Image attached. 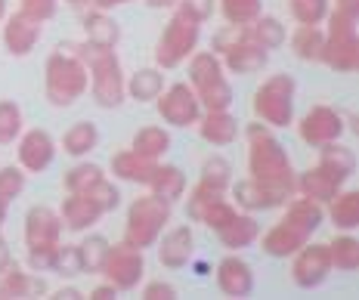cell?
I'll list each match as a JSON object with an SVG mask.
<instances>
[{
	"label": "cell",
	"mask_w": 359,
	"mask_h": 300,
	"mask_svg": "<svg viewBox=\"0 0 359 300\" xmlns=\"http://www.w3.org/2000/svg\"><path fill=\"white\" fill-rule=\"evenodd\" d=\"M245 142H248V158H245L248 161V177L288 201L294 195L297 170L291 164V155L285 152V146L276 137V130L254 118L251 124H245Z\"/></svg>",
	"instance_id": "cell-1"
},
{
	"label": "cell",
	"mask_w": 359,
	"mask_h": 300,
	"mask_svg": "<svg viewBox=\"0 0 359 300\" xmlns=\"http://www.w3.org/2000/svg\"><path fill=\"white\" fill-rule=\"evenodd\" d=\"M90 87V74L74 43L53 50L43 65V96L53 109H72Z\"/></svg>",
	"instance_id": "cell-2"
},
{
	"label": "cell",
	"mask_w": 359,
	"mask_h": 300,
	"mask_svg": "<svg viewBox=\"0 0 359 300\" xmlns=\"http://www.w3.org/2000/svg\"><path fill=\"white\" fill-rule=\"evenodd\" d=\"M90 74V96L100 109H118L127 100V74L121 69V59L109 47H93V43H74Z\"/></svg>",
	"instance_id": "cell-3"
},
{
	"label": "cell",
	"mask_w": 359,
	"mask_h": 300,
	"mask_svg": "<svg viewBox=\"0 0 359 300\" xmlns=\"http://www.w3.org/2000/svg\"><path fill=\"white\" fill-rule=\"evenodd\" d=\"M25 264L32 273H50V260L53 251L62 242V220L59 211L50 205H32L25 211Z\"/></svg>",
	"instance_id": "cell-4"
},
{
	"label": "cell",
	"mask_w": 359,
	"mask_h": 300,
	"mask_svg": "<svg viewBox=\"0 0 359 300\" xmlns=\"http://www.w3.org/2000/svg\"><path fill=\"white\" fill-rule=\"evenodd\" d=\"M170 217H174V205H170V201H164L161 195H155V192L146 189L143 195H137V198L130 201V207H127L124 238H121V242L140 247V251L155 247L158 236L168 229Z\"/></svg>",
	"instance_id": "cell-5"
},
{
	"label": "cell",
	"mask_w": 359,
	"mask_h": 300,
	"mask_svg": "<svg viewBox=\"0 0 359 300\" xmlns=\"http://www.w3.org/2000/svg\"><path fill=\"white\" fill-rule=\"evenodd\" d=\"M186 84L196 90L205 111L233 109V102H236L226 69H223L220 56H217L214 50H196V53L189 56V81H186Z\"/></svg>",
	"instance_id": "cell-6"
},
{
	"label": "cell",
	"mask_w": 359,
	"mask_h": 300,
	"mask_svg": "<svg viewBox=\"0 0 359 300\" xmlns=\"http://www.w3.org/2000/svg\"><path fill=\"white\" fill-rule=\"evenodd\" d=\"M214 53L220 56L226 74H257L266 69L269 50H264L251 37L248 25H223L214 34Z\"/></svg>",
	"instance_id": "cell-7"
},
{
	"label": "cell",
	"mask_w": 359,
	"mask_h": 300,
	"mask_svg": "<svg viewBox=\"0 0 359 300\" xmlns=\"http://www.w3.org/2000/svg\"><path fill=\"white\" fill-rule=\"evenodd\" d=\"M356 19L359 13L332 6L328 10V28H325V47L323 62L341 74H353L359 69V37H356Z\"/></svg>",
	"instance_id": "cell-8"
},
{
	"label": "cell",
	"mask_w": 359,
	"mask_h": 300,
	"mask_svg": "<svg viewBox=\"0 0 359 300\" xmlns=\"http://www.w3.org/2000/svg\"><path fill=\"white\" fill-rule=\"evenodd\" d=\"M294 96L297 84L294 78L285 71L269 74L266 81H260V87L251 96V111L260 124L273 127V130H285L294 124Z\"/></svg>",
	"instance_id": "cell-9"
},
{
	"label": "cell",
	"mask_w": 359,
	"mask_h": 300,
	"mask_svg": "<svg viewBox=\"0 0 359 300\" xmlns=\"http://www.w3.org/2000/svg\"><path fill=\"white\" fill-rule=\"evenodd\" d=\"M198 37H201V22L196 16H189L183 6H177L174 16L164 25L158 43H155V65L161 71L180 69L198 50Z\"/></svg>",
	"instance_id": "cell-10"
},
{
	"label": "cell",
	"mask_w": 359,
	"mask_h": 300,
	"mask_svg": "<svg viewBox=\"0 0 359 300\" xmlns=\"http://www.w3.org/2000/svg\"><path fill=\"white\" fill-rule=\"evenodd\" d=\"M100 275L115 285L118 294H121V291H137V285H143V279H146V254L127 242L109 245L106 264H102Z\"/></svg>",
	"instance_id": "cell-11"
},
{
	"label": "cell",
	"mask_w": 359,
	"mask_h": 300,
	"mask_svg": "<svg viewBox=\"0 0 359 300\" xmlns=\"http://www.w3.org/2000/svg\"><path fill=\"white\" fill-rule=\"evenodd\" d=\"M155 106H158V118L168 127H180V130H186V127H196L198 118H201V102L196 96V90H192L186 81H177V84H164V90L158 93V100H155Z\"/></svg>",
	"instance_id": "cell-12"
},
{
	"label": "cell",
	"mask_w": 359,
	"mask_h": 300,
	"mask_svg": "<svg viewBox=\"0 0 359 300\" xmlns=\"http://www.w3.org/2000/svg\"><path fill=\"white\" fill-rule=\"evenodd\" d=\"M344 130H347L344 115L334 106H325V102L310 106L301 115V121H297V137H301V142H306L310 149H323L328 142L341 139Z\"/></svg>",
	"instance_id": "cell-13"
},
{
	"label": "cell",
	"mask_w": 359,
	"mask_h": 300,
	"mask_svg": "<svg viewBox=\"0 0 359 300\" xmlns=\"http://www.w3.org/2000/svg\"><path fill=\"white\" fill-rule=\"evenodd\" d=\"M332 260H328V245L323 242H306L291 254V282L304 291L319 288L328 275H332Z\"/></svg>",
	"instance_id": "cell-14"
},
{
	"label": "cell",
	"mask_w": 359,
	"mask_h": 300,
	"mask_svg": "<svg viewBox=\"0 0 359 300\" xmlns=\"http://www.w3.org/2000/svg\"><path fill=\"white\" fill-rule=\"evenodd\" d=\"M56 152H59L56 139L43 127L22 130V137L16 139V164L25 174H43V170H50V164L56 161Z\"/></svg>",
	"instance_id": "cell-15"
},
{
	"label": "cell",
	"mask_w": 359,
	"mask_h": 300,
	"mask_svg": "<svg viewBox=\"0 0 359 300\" xmlns=\"http://www.w3.org/2000/svg\"><path fill=\"white\" fill-rule=\"evenodd\" d=\"M0 41H4V50L10 56H16V59H25L32 50L41 43V37H43V22H37L32 16H25L22 10H16L10 16L6 13V19L0 22Z\"/></svg>",
	"instance_id": "cell-16"
},
{
	"label": "cell",
	"mask_w": 359,
	"mask_h": 300,
	"mask_svg": "<svg viewBox=\"0 0 359 300\" xmlns=\"http://www.w3.org/2000/svg\"><path fill=\"white\" fill-rule=\"evenodd\" d=\"M155 247H158V264L164 269H183L196 257V232L189 223H180L174 229H164Z\"/></svg>",
	"instance_id": "cell-17"
},
{
	"label": "cell",
	"mask_w": 359,
	"mask_h": 300,
	"mask_svg": "<svg viewBox=\"0 0 359 300\" xmlns=\"http://www.w3.org/2000/svg\"><path fill=\"white\" fill-rule=\"evenodd\" d=\"M106 217L100 205L90 198L87 192H65L62 205H59V220H62V229L74 232V236H84L96 226V223Z\"/></svg>",
	"instance_id": "cell-18"
},
{
	"label": "cell",
	"mask_w": 359,
	"mask_h": 300,
	"mask_svg": "<svg viewBox=\"0 0 359 300\" xmlns=\"http://www.w3.org/2000/svg\"><path fill=\"white\" fill-rule=\"evenodd\" d=\"M217 288L226 297H248L254 291V269L245 257H238V251H229L226 257H220V264L214 269Z\"/></svg>",
	"instance_id": "cell-19"
},
{
	"label": "cell",
	"mask_w": 359,
	"mask_h": 300,
	"mask_svg": "<svg viewBox=\"0 0 359 300\" xmlns=\"http://www.w3.org/2000/svg\"><path fill=\"white\" fill-rule=\"evenodd\" d=\"M229 201L245 214H264V211H276V207L285 205V198H279L276 192H269L266 186L254 183L251 177L229 183Z\"/></svg>",
	"instance_id": "cell-20"
},
{
	"label": "cell",
	"mask_w": 359,
	"mask_h": 300,
	"mask_svg": "<svg viewBox=\"0 0 359 300\" xmlns=\"http://www.w3.org/2000/svg\"><path fill=\"white\" fill-rule=\"evenodd\" d=\"M198 137L214 149H223V146H233V142L242 137V124L238 118L233 115L229 109H220V111H201L198 124H196Z\"/></svg>",
	"instance_id": "cell-21"
},
{
	"label": "cell",
	"mask_w": 359,
	"mask_h": 300,
	"mask_svg": "<svg viewBox=\"0 0 359 300\" xmlns=\"http://www.w3.org/2000/svg\"><path fill=\"white\" fill-rule=\"evenodd\" d=\"M257 242H260V247H264L266 257L285 260V257H291V254L297 251V247H304L306 242H310V236L297 229L294 223H288V220H282L279 217V220H276L266 232H260Z\"/></svg>",
	"instance_id": "cell-22"
},
{
	"label": "cell",
	"mask_w": 359,
	"mask_h": 300,
	"mask_svg": "<svg viewBox=\"0 0 359 300\" xmlns=\"http://www.w3.org/2000/svg\"><path fill=\"white\" fill-rule=\"evenodd\" d=\"M47 291H50L47 279L25 269L16 260L6 269H0V297H37V294H47Z\"/></svg>",
	"instance_id": "cell-23"
},
{
	"label": "cell",
	"mask_w": 359,
	"mask_h": 300,
	"mask_svg": "<svg viewBox=\"0 0 359 300\" xmlns=\"http://www.w3.org/2000/svg\"><path fill=\"white\" fill-rule=\"evenodd\" d=\"M347 183H341L334 174H328L323 164H313V168H306L304 174L294 177V192L304 195V198H313L319 201V205H325L328 198H332L338 189H344Z\"/></svg>",
	"instance_id": "cell-24"
},
{
	"label": "cell",
	"mask_w": 359,
	"mask_h": 300,
	"mask_svg": "<svg viewBox=\"0 0 359 300\" xmlns=\"http://www.w3.org/2000/svg\"><path fill=\"white\" fill-rule=\"evenodd\" d=\"M155 164H158V161H149V158H143V155L133 152V149H121V152L111 155L109 170H111V177L121 179V183L149 186V177H152Z\"/></svg>",
	"instance_id": "cell-25"
},
{
	"label": "cell",
	"mask_w": 359,
	"mask_h": 300,
	"mask_svg": "<svg viewBox=\"0 0 359 300\" xmlns=\"http://www.w3.org/2000/svg\"><path fill=\"white\" fill-rule=\"evenodd\" d=\"M217 238H220V245L226 247V251H245V247L257 245L260 223H257V217H254V214L238 211L233 220L226 223V226L217 229Z\"/></svg>",
	"instance_id": "cell-26"
},
{
	"label": "cell",
	"mask_w": 359,
	"mask_h": 300,
	"mask_svg": "<svg viewBox=\"0 0 359 300\" xmlns=\"http://www.w3.org/2000/svg\"><path fill=\"white\" fill-rule=\"evenodd\" d=\"M325 217L334 223L338 232H353L359 226V192L356 189H338L325 201Z\"/></svg>",
	"instance_id": "cell-27"
},
{
	"label": "cell",
	"mask_w": 359,
	"mask_h": 300,
	"mask_svg": "<svg viewBox=\"0 0 359 300\" xmlns=\"http://www.w3.org/2000/svg\"><path fill=\"white\" fill-rule=\"evenodd\" d=\"M170 146H174V137H170V130L168 127H161V124L140 127V130L133 133V139H130L133 152L143 155V158H149V161H161L164 155L170 152Z\"/></svg>",
	"instance_id": "cell-28"
},
{
	"label": "cell",
	"mask_w": 359,
	"mask_h": 300,
	"mask_svg": "<svg viewBox=\"0 0 359 300\" xmlns=\"http://www.w3.org/2000/svg\"><path fill=\"white\" fill-rule=\"evenodd\" d=\"M168 84L164 71L158 65H146V69H137L133 74H127V100L133 102H155L158 93Z\"/></svg>",
	"instance_id": "cell-29"
},
{
	"label": "cell",
	"mask_w": 359,
	"mask_h": 300,
	"mask_svg": "<svg viewBox=\"0 0 359 300\" xmlns=\"http://www.w3.org/2000/svg\"><path fill=\"white\" fill-rule=\"evenodd\" d=\"M149 192L161 195L164 201H170V205H177L180 198L186 195V174L177 168V164H155L152 177H149Z\"/></svg>",
	"instance_id": "cell-30"
},
{
	"label": "cell",
	"mask_w": 359,
	"mask_h": 300,
	"mask_svg": "<svg viewBox=\"0 0 359 300\" xmlns=\"http://www.w3.org/2000/svg\"><path fill=\"white\" fill-rule=\"evenodd\" d=\"M100 149V127L93 121H74L69 130L62 133V152L69 158H87L90 152Z\"/></svg>",
	"instance_id": "cell-31"
},
{
	"label": "cell",
	"mask_w": 359,
	"mask_h": 300,
	"mask_svg": "<svg viewBox=\"0 0 359 300\" xmlns=\"http://www.w3.org/2000/svg\"><path fill=\"white\" fill-rule=\"evenodd\" d=\"M84 37L93 47H109L115 50L118 41H121V25L102 10H90L84 16Z\"/></svg>",
	"instance_id": "cell-32"
},
{
	"label": "cell",
	"mask_w": 359,
	"mask_h": 300,
	"mask_svg": "<svg viewBox=\"0 0 359 300\" xmlns=\"http://www.w3.org/2000/svg\"><path fill=\"white\" fill-rule=\"evenodd\" d=\"M316 164H323L328 174H334L341 183H350V177L356 174V155H353V149L344 146L341 139H334V142H328V146L319 149V161Z\"/></svg>",
	"instance_id": "cell-33"
},
{
	"label": "cell",
	"mask_w": 359,
	"mask_h": 300,
	"mask_svg": "<svg viewBox=\"0 0 359 300\" xmlns=\"http://www.w3.org/2000/svg\"><path fill=\"white\" fill-rule=\"evenodd\" d=\"M288 43H291V53L301 59V62H323L325 28L323 25H297Z\"/></svg>",
	"instance_id": "cell-34"
},
{
	"label": "cell",
	"mask_w": 359,
	"mask_h": 300,
	"mask_svg": "<svg viewBox=\"0 0 359 300\" xmlns=\"http://www.w3.org/2000/svg\"><path fill=\"white\" fill-rule=\"evenodd\" d=\"M328 260H332V269H338V273H353L359 266V238L353 232H338L328 242Z\"/></svg>",
	"instance_id": "cell-35"
},
{
	"label": "cell",
	"mask_w": 359,
	"mask_h": 300,
	"mask_svg": "<svg viewBox=\"0 0 359 300\" xmlns=\"http://www.w3.org/2000/svg\"><path fill=\"white\" fill-rule=\"evenodd\" d=\"M217 10L226 25H251L264 16V0H217Z\"/></svg>",
	"instance_id": "cell-36"
},
{
	"label": "cell",
	"mask_w": 359,
	"mask_h": 300,
	"mask_svg": "<svg viewBox=\"0 0 359 300\" xmlns=\"http://www.w3.org/2000/svg\"><path fill=\"white\" fill-rule=\"evenodd\" d=\"M102 177H106V170H102L100 164H93V161H87V158H78L69 170H65L62 186H65V192H87L90 186L100 183Z\"/></svg>",
	"instance_id": "cell-37"
},
{
	"label": "cell",
	"mask_w": 359,
	"mask_h": 300,
	"mask_svg": "<svg viewBox=\"0 0 359 300\" xmlns=\"http://www.w3.org/2000/svg\"><path fill=\"white\" fill-rule=\"evenodd\" d=\"M198 183H205L208 189L226 192V189H229V183H233V164L223 158V155H208V158L201 161Z\"/></svg>",
	"instance_id": "cell-38"
},
{
	"label": "cell",
	"mask_w": 359,
	"mask_h": 300,
	"mask_svg": "<svg viewBox=\"0 0 359 300\" xmlns=\"http://www.w3.org/2000/svg\"><path fill=\"white\" fill-rule=\"evenodd\" d=\"M87 236V232H84ZM109 238L100 236V232H90L84 242H78L81 247V264H84V275H100L102 264H106V254H109Z\"/></svg>",
	"instance_id": "cell-39"
},
{
	"label": "cell",
	"mask_w": 359,
	"mask_h": 300,
	"mask_svg": "<svg viewBox=\"0 0 359 300\" xmlns=\"http://www.w3.org/2000/svg\"><path fill=\"white\" fill-rule=\"evenodd\" d=\"M248 32H251V37L260 43L264 50H279L282 43H285V37H288V32H285V25H282L276 16H257L248 25Z\"/></svg>",
	"instance_id": "cell-40"
},
{
	"label": "cell",
	"mask_w": 359,
	"mask_h": 300,
	"mask_svg": "<svg viewBox=\"0 0 359 300\" xmlns=\"http://www.w3.org/2000/svg\"><path fill=\"white\" fill-rule=\"evenodd\" d=\"M22 130H25V115L22 106L13 100H0V146H13Z\"/></svg>",
	"instance_id": "cell-41"
},
{
	"label": "cell",
	"mask_w": 359,
	"mask_h": 300,
	"mask_svg": "<svg viewBox=\"0 0 359 300\" xmlns=\"http://www.w3.org/2000/svg\"><path fill=\"white\" fill-rule=\"evenodd\" d=\"M50 273L62 275V279H74V275H84V264H81V247L78 245H62L53 251L50 260Z\"/></svg>",
	"instance_id": "cell-42"
},
{
	"label": "cell",
	"mask_w": 359,
	"mask_h": 300,
	"mask_svg": "<svg viewBox=\"0 0 359 300\" xmlns=\"http://www.w3.org/2000/svg\"><path fill=\"white\" fill-rule=\"evenodd\" d=\"M332 0H291V16L297 25H323Z\"/></svg>",
	"instance_id": "cell-43"
},
{
	"label": "cell",
	"mask_w": 359,
	"mask_h": 300,
	"mask_svg": "<svg viewBox=\"0 0 359 300\" xmlns=\"http://www.w3.org/2000/svg\"><path fill=\"white\" fill-rule=\"evenodd\" d=\"M25 183H28V174L19 168V164H4L0 168V198L10 205L16 201L22 192H25Z\"/></svg>",
	"instance_id": "cell-44"
},
{
	"label": "cell",
	"mask_w": 359,
	"mask_h": 300,
	"mask_svg": "<svg viewBox=\"0 0 359 300\" xmlns=\"http://www.w3.org/2000/svg\"><path fill=\"white\" fill-rule=\"evenodd\" d=\"M87 195H90V198H93L106 214H111V211H118V207H121V189H118V186L111 183V179H106V177H102L100 183L90 186Z\"/></svg>",
	"instance_id": "cell-45"
},
{
	"label": "cell",
	"mask_w": 359,
	"mask_h": 300,
	"mask_svg": "<svg viewBox=\"0 0 359 300\" xmlns=\"http://www.w3.org/2000/svg\"><path fill=\"white\" fill-rule=\"evenodd\" d=\"M19 10L37 22H50L59 10V0H19Z\"/></svg>",
	"instance_id": "cell-46"
},
{
	"label": "cell",
	"mask_w": 359,
	"mask_h": 300,
	"mask_svg": "<svg viewBox=\"0 0 359 300\" xmlns=\"http://www.w3.org/2000/svg\"><path fill=\"white\" fill-rule=\"evenodd\" d=\"M177 297V288L164 279H152L143 285V300H174Z\"/></svg>",
	"instance_id": "cell-47"
},
{
	"label": "cell",
	"mask_w": 359,
	"mask_h": 300,
	"mask_svg": "<svg viewBox=\"0 0 359 300\" xmlns=\"http://www.w3.org/2000/svg\"><path fill=\"white\" fill-rule=\"evenodd\" d=\"M177 6H183V10L189 13V16H196L198 22H208L217 10V0H180Z\"/></svg>",
	"instance_id": "cell-48"
},
{
	"label": "cell",
	"mask_w": 359,
	"mask_h": 300,
	"mask_svg": "<svg viewBox=\"0 0 359 300\" xmlns=\"http://www.w3.org/2000/svg\"><path fill=\"white\" fill-rule=\"evenodd\" d=\"M90 300H111V297H118V288L111 282H102V285H96L93 291L87 294Z\"/></svg>",
	"instance_id": "cell-49"
},
{
	"label": "cell",
	"mask_w": 359,
	"mask_h": 300,
	"mask_svg": "<svg viewBox=\"0 0 359 300\" xmlns=\"http://www.w3.org/2000/svg\"><path fill=\"white\" fill-rule=\"evenodd\" d=\"M93 10H102V13H111V10H118V6H127V4H133V0H87Z\"/></svg>",
	"instance_id": "cell-50"
},
{
	"label": "cell",
	"mask_w": 359,
	"mask_h": 300,
	"mask_svg": "<svg viewBox=\"0 0 359 300\" xmlns=\"http://www.w3.org/2000/svg\"><path fill=\"white\" fill-rule=\"evenodd\" d=\"M53 297H59V300H78V297H87V294H81L74 285H62V288L53 291Z\"/></svg>",
	"instance_id": "cell-51"
},
{
	"label": "cell",
	"mask_w": 359,
	"mask_h": 300,
	"mask_svg": "<svg viewBox=\"0 0 359 300\" xmlns=\"http://www.w3.org/2000/svg\"><path fill=\"white\" fill-rule=\"evenodd\" d=\"M13 264V251H10V242L0 236V269H6Z\"/></svg>",
	"instance_id": "cell-52"
},
{
	"label": "cell",
	"mask_w": 359,
	"mask_h": 300,
	"mask_svg": "<svg viewBox=\"0 0 359 300\" xmlns=\"http://www.w3.org/2000/svg\"><path fill=\"white\" fill-rule=\"evenodd\" d=\"M334 6H344V10L359 13V0H334Z\"/></svg>",
	"instance_id": "cell-53"
},
{
	"label": "cell",
	"mask_w": 359,
	"mask_h": 300,
	"mask_svg": "<svg viewBox=\"0 0 359 300\" xmlns=\"http://www.w3.org/2000/svg\"><path fill=\"white\" fill-rule=\"evenodd\" d=\"M6 211H10V205L0 198V229H4V223H6Z\"/></svg>",
	"instance_id": "cell-54"
},
{
	"label": "cell",
	"mask_w": 359,
	"mask_h": 300,
	"mask_svg": "<svg viewBox=\"0 0 359 300\" xmlns=\"http://www.w3.org/2000/svg\"><path fill=\"white\" fill-rule=\"evenodd\" d=\"M149 4H152V6H177L180 0H149Z\"/></svg>",
	"instance_id": "cell-55"
},
{
	"label": "cell",
	"mask_w": 359,
	"mask_h": 300,
	"mask_svg": "<svg viewBox=\"0 0 359 300\" xmlns=\"http://www.w3.org/2000/svg\"><path fill=\"white\" fill-rule=\"evenodd\" d=\"M6 13H10V0H0V22L6 19Z\"/></svg>",
	"instance_id": "cell-56"
},
{
	"label": "cell",
	"mask_w": 359,
	"mask_h": 300,
	"mask_svg": "<svg viewBox=\"0 0 359 300\" xmlns=\"http://www.w3.org/2000/svg\"><path fill=\"white\" fill-rule=\"evenodd\" d=\"M65 4H72V6H81V4H87V0H65Z\"/></svg>",
	"instance_id": "cell-57"
}]
</instances>
